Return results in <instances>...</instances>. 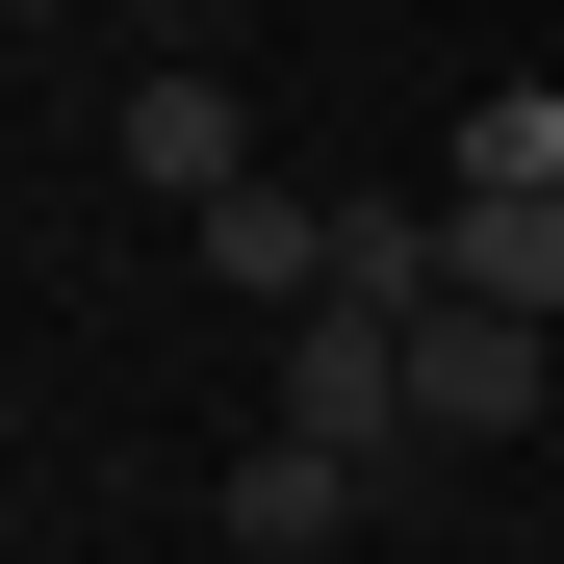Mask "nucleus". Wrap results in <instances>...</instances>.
Here are the masks:
<instances>
[{"label": "nucleus", "instance_id": "obj_1", "mask_svg": "<svg viewBox=\"0 0 564 564\" xmlns=\"http://www.w3.org/2000/svg\"><path fill=\"white\" fill-rule=\"evenodd\" d=\"M257 411L334 436V462H411V308H359V282H334V308H282V334H257Z\"/></svg>", "mask_w": 564, "mask_h": 564}, {"label": "nucleus", "instance_id": "obj_2", "mask_svg": "<svg viewBox=\"0 0 564 564\" xmlns=\"http://www.w3.org/2000/svg\"><path fill=\"white\" fill-rule=\"evenodd\" d=\"M539 386H564V334H513V308H411V462H488V436H539Z\"/></svg>", "mask_w": 564, "mask_h": 564}, {"label": "nucleus", "instance_id": "obj_3", "mask_svg": "<svg viewBox=\"0 0 564 564\" xmlns=\"http://www.w3.org/2000/svg\"><path fill=\"white\" fill-rule=\"evenodd\" d=\"M359 513H386V462H334V436H282V411H257V462H231V564H334Z\"/></svg>", "mask_w": 564, "mask_h": 564}, {"label": "nucleus", "instance_id": "obj_4", "mask_svg": "<svg viewBox=\"0 0 564 564\" xmlns=\"http://www.w3.org/2000/svg\"><path fill=\"white\" fill-rule=\"evenodd\" d=\"M129 180H154L180 231H206L231 180H257V129H231V77H206V52H154V77H129Z\"/></svg>", "mask_w": 564, "mask_h": 564}, {"label": "nucleus", "instance_id": "obj_5", "mask_svg": "<svg viewBox=\"0 0 564 564\" xmlns=\"http://www.w3.org/2000/svg\"><path fill=\"white\" fill-rule=\"evenodd\" d=\"M206 282H231V308H334V206H308V180H231V206H206Z\"/></svg>", "mask_w": 564, "mask_h": 564}, {"label": "nucleus", "instance_id": "obj_6", "mask_svg": "<svg viewBox=\"0 0 564 564\" xmlns=\"http://www.w3.org/2000/svg\"><path fill=\"white\" fill-rule=\"evenodd\" d=\"M436 206H462V308L564 334V206H513V180H436Z\"/></svg>", "mask_w": 564, "mask_h": 564}, {"label": "nucleus", "instance_id": "obj_7", "mask_svg": "<svg viewBox=\"0 0 564 564\" xmlns=\"http://www.w3.org/2000/svg\"><path fill=\"white\" fill-rule=\"evenodd\" d=\"M462 180H513V206H564V77H488V104H462Z\"/></svg>", "mask_w": 564, "mask_h": 564}, {"label": "nucleus", "instance_id": "obj_8", "mask_svg": "<svg viewBox=\"0 0 564 564\" xmlns=\"http://www.w3.org/2000/svg\"><path fill=\"white\" fill-rule=\"evenodd\" d=\"M129 26H154V52H206V26H231V0H129Z\"/></svg>", "mask_w": 564, "mask_h": 564}, {"label": "nucleus", "instance_id": "obj_9", "mask_svg": "<svg viewBox=\"0 0 564 564\" xmlns=\"http://www.w3.org/2000/svg\"><path fill=\"white\" fill-rule=\"evenodd\" d=\"M0 26H52V0H0Z\"/></svg>", "mask_w": 564, "mask_h": 564}]
</instances>
